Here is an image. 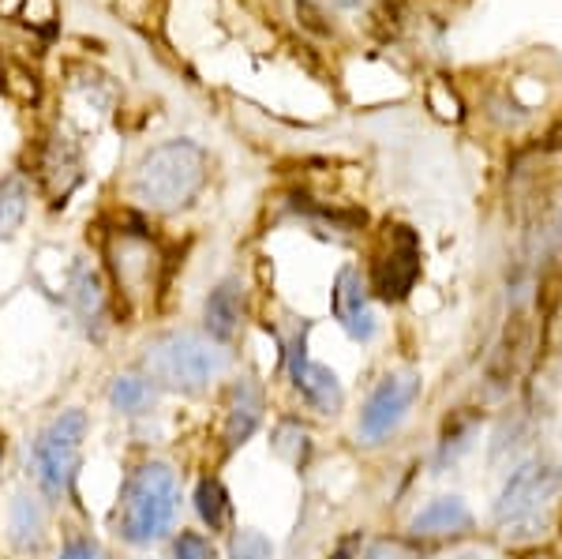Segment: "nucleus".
Listing matches in <instances>:
<instances>
[{
  "label": "nucleus",
  "instance_id": "f257e3e1",
  "mask_svg": "<svg viewBox=\"0 0 562 559\" xmlns=\"http://www.w3.org/2000/svg\"><path fill=\"white\" fill-rule=\"evenodd\" d=\"M206 185V155L192 139H169L143 155L132 174V200L154 214H177L195 203Z\"/></svg>",
  "mask_w": 562,
  "mask_h": 559
},
{
  "label": "nucleus",
  "instance_id": "f03ea898",
  "mask_svg": "<svg viewBox=\"0 0 562 559\" xmlns=\"http://www.w3.org/2000/svg\"><path fill=\"white\" fill-rule=\"evenodd\" d=\"M180 484L169 462H143L124 481L116 503V534L128 545H150L173 529Z\"/></svg>",
  "mask_w": 562,
  "mask_h": 559
},
{
  "label": "nucleus",
  "instance_id": "7ed1b4c3",
  "mask_svg": "<svg viewBox=\"0 0 562 559\" xmlns=\"http://www.w3.org/2000/svg\"><path fill=\"white\" fill-rule=\"evenodd\" d=\"M229 357L214 338H203L195 331H169L147 342L143 368L150 383L173 387V391H203L225 372Z\"/></svg>",
  "mask_w": 562,
  "mask_h": 559
},
{
  "label": "nucleus",
  "instance_id": "20e7f679",
  "mask_svg": "<svg viewBox=\"0 0 562 559\" xmlns=\"http://www.w3.org/2000/svg\"><path fill=\"white\" fill-rule=\"evenodd\" d=\"M562 489V477L551 462H525L506 477L503 492L495 500V522L510 537L537 534V526H548L551 503Z\"/></svg>",
  "mask_w": 562,
  "mask_h": 559
},
{
  "label": "nucleus",
  "instance_id": "39448f33",
  "mask_svg": "<svg viewBox=\"0 0 562 559\" xmlns=\"http://www.w3.org/2000/svg\"><path fill=\"white\" fill-rule=\"evenodd\" d=\"M87 413L65 410L49 421V428L34 444V477L49 500H65L76 484L79 462H83V439H87Z\"/></svg>",
  "mask_w": 562,
  "mask_h": 559
},
{
  "label": "nucleus",
  "instance_id": "423d86ee",
  "mask_svg": "<svg viewBox=\"0 0 562 559\" xmlns=\"http://www.w3.org/2000/svg\"><path fill=\"white\" fill-rule=\"evenodd\" d=\"M109 256V275H113L116 297L124 301V309H143L150 304V297L158 293V267L161 251L158 245L143 233V225L135 230H116L105 245Z\"/></svg>",
  "mask_w": 562,
  "mask_h": 559
},
{
  "label": "nucleus",
  "instance_id": "0eeeda50",
  "mask_svg": "<svg viewBox=\"0 0 562 559\" xmlns=\"http://www.w3.org/2000/svg\"><path fill=\"white\" fill-rule=\"evenodd\" d=\"M420 278V241L409 225H386V248L371 264V290L383 301H405Z\"/></svg>",
  "mask_w": 562,
  "mask_h": 559
},
{
  "label": "nucleus",
  "instance_id": "6e6552de",
  "mask_svg": "<svg viewBox=\"0 0 562 559\" xmlns=\"http://www.w3.org/2000/svg\"><path fill=\"white\" fill-rule=\"evenodd\" d=\"M416 399H420V376H413V372L386 376V380L375 387V394L368 399L364 413H360V436H364L368 444L386 439L390 432L405 421V413L413 410Z\"/></svg>",
  "mask_w": 562,
  "mask_h": 559
},
{
  "label": "nucleus",
  "instance_id": "1a4fd4ad",
  "mask_svg": "<svg viewBox=\"0 0 562 559\" xmlns=\"http://www.w3.org/2000/svg\"><path fill=\"white\" fill-rule=\"evenodd\" d=\"M289 376H293V387L301 391V399L319 413H338L346 394H341V383L338 376L330 372L326 365H312L307 360V346H304V335L289 346Z\"/></svg>",
  "mask_w": 562,
  "mask_h": 559
},
{
  "label": "nucleus",
  "instance_id": "9d476101",
  "mask_svg": "<svg viewBox=\"0 0 562 559\" xmlns=\"http://www.w3.org/2000/svg\"><path fill=\"white\" fill-rule=\"evenodd\" d=\"M330 309H334V320L349 331L352 342L375 338V315H371V309H368V286L352 267H346L338 278H334Z\"/></svg>",
  "mask_w": 562,
  "mask_h": 559
},
{
  "label": "nucleus",
  "instance_id": "9b49d317",
  "mask_svg": "<svg viewBox=\"0 0 562 559\" xmlns=\"http://www.w3.org/2000/svg\"><path fill=\"white\" fill-rule=\"evenodd\" d=\"M262 410H267V399H262V387L256 380H237L229 387L225 425H222L225 450H237L256 436V428L262 425Z\"/></svg>",
  "mask_w": 562,
  "mask_h": 559
},
{
  "label": "nucleus",
  "instance_id": "f8f14e48",
  "mask_svg": "<svg viewBox=\"0 0 562 559\" xmlns=\"http://www.w3.org/2000/svg\"><path fill=\"white\" fill-rule=\"evenodd\" d=\"M68 301L76 320L87 327V335H102V323H105V282L87 259H79L71 267V282H68Z\"/></svg>",
  "mask_w": 562,
  "mask_h": 559
},
{
  "label": "nucleus",
  "instance_id": "ddd939ff",
  "mask_svg": "<svg viewBox=\"0 0 562 559\" xmlns=\"http://www.w3.org/2000/svg\"><path fill=\"white\" fill-rule=\"evenodd\" d=\"M79 169H83V161H79L76 143H71L68 135H53V139L45 143L42 161H38L42 185L49 188L53 203H65V195L79 185Z\"/></svg>",
  "mask_w": 562,
  "mask_h": 559
},
{
  "label": "nucleus",
  "instance_id": "4468645a",
  "mask_svg": "<svg viewBox=\"0 0 562 559\" xmlns=\"http://www.w3.org/2000/svg\"><path fill=\"white\" fill-rule=\"evenodd\" d=\"M473 526V515L469 507L458 500V495H442V500H431L420 515L413 518V534L416 537H447V534H465Z\"/></svg>",
  "mask_w": 562,
  "mask_h": 559
},
{
  "label": "nucleus",
  "instance_id": "2eb2a0df",
  "mask_svg": "<svg viewBox=\"0 0 562 559\" xmlns=\"http://www.w3.org/2000/svg\"><path fill=\"white\" fill-rule=\"evenodd\" d=\"M240 315H244V304H240L237 282H222L217 290H211V297H206V304H203V320H206V331H211L214 342L237 338Z\"/></svg>",
  "mask_w": 562,
  "mask_h": 559
},
{
  "label": "nucleus",
  "instance_id": "dca6fc26",
  "mask_svg": "<svg viewBox=\"0 0 562 559\" xmlns=\"http://www.w3.org/2000/svg\"><path fill=\"white\" fill-rule=\"evenodd\" d=\"M529 320H525V312H514L510 323H506L503 331V342H498V354H495V365H492V380L498 383H510L514 376H518V365L525 357V346H529Z\"/></svg>",
  "mask_w": 562,
  "mask_h": 559
},
{
  "label": "nucleus",
  "instance_id": "f3484780",
  "mask_svg": "<svg viewBox=\"0 0 562 559\" xmlns=\"http://www.w3.org/2000/svg\"><path fill=\"white\" fill-rule=\"evenodd\" d=\"M8 526H12V545L20 548V552H34V548H42V540H45V511H42V503L31 500V495H15Z\"/></svg>",
  "mask_w": 562,
  "mask_h": 559
},
{
  "label": "nucleus",
  "instance_id": "a211bd4d",
  "mask_svg": "<svg viewBox=\"0 0 562 559\" xmlns=\"http://www.w3.org/2000/svg\"><path fill=\"white\" fill-rule=\"evenodd\" d=\"M195 511H199V518L206 522V529H211V534H222V529L229 526L233 503H229V492H225V484L217 481V477H203V481H199Z\"/></svg>",
  "mask_w": 562,
  "mask_h": 559
},
{
  "label": "nucleus",
  "instance_id": "6ab92c4d",
  "mask_svg": "<svg viewBox=\"0 0 562 559\" xmlns=\"http://www.w3.org/2000/svg\"><path fill=\"white\" fill-rule=\"evenodd\" d=\"M31 206V188L23 177H4L0 180V237H12L26 219Z\"/></svg>",
  "mask_w": 562,
  "mask_h": 559
},
{
  "label": "nucleus",
  "instance_id": "aec40b11",
  "mask_svg": "<svg viewBox=\"0 0 562 559\" xmlns=\"http://www.w3.org/2000/svg\"><path fill=\"white\" fill-rule=\"evenodd\" d=\"M109 402H113V410L128 413V417L143 413L154 402V383L143 380V376H116L113 387H109Z\"/></svg>",
  "mask_w": 562,
  "mask_h": 559
},
{
  "label": "nucleus",
  "instance_id": "412c9836",
  "mask_svg": "<svg viewBox=\"0 0 562 559\" xmlns=\"http://www.w3.org/2000/svg\"><path fill=\"white\" fill-rule=\"evenodd\" d=\"M229 559H274V545L259 529H240L229 540Z\"/></svg>",
  "mask_w": 562,
  "mask_h": 559
},
{
  "label": "nucleus",
  "instance_id": "4be33fe9",
  "mask_svg": "<svg viewBox=\"0 0 562 559\" xmlns=\"http://www.w3.org/2000/svg\"><path fill=\"white\" fill-rule=\"evenodd\" d=\"M274 450H278V455H285L293 466H304V458H307V432L301 425H281L278 439H274Z\"/></svg>",
  "mask_w": 562,
  "mask_h": 559
},
{
  "label": "nucleus",
  "instance_id": "5701e85b",
  "mask_svg": "<svg viewBox=\"0 0 562 559\" xmlns=\"http://www.w3.org/2000/svg\"><path fill=\"white\" fill-rule=\"evenodd\" d=\"M473 428H476V413H461V417L447 421V428H442V458L454 455V450H461V447H469Z\"/></svg>",
  "mask_w": 562,
  "mask_h": 559
},
{
  "label": "nucleus",
  "instance_id": "b1692460",
  "mask_svg": "<svg viewBox=\"0 0 562 559\" xmlns=\"http://www.w3.org/2000/svg\"><path fill=\"white\" fill-rule=\"evenodd\" d=\"M169 559H214V548H211V540H206V537L184 529V534L173 540V552H169Z\"/></svg>",
  "mask_w": 562,
  "mask_h": 559
},
{
  "label": "nucleus",
  "instance_id": "393cba45",
  "mask_svg": "<svg viewBox=\"0 0 562 559\" xmlns=\"http://www.w3.org/2000/svg\"><path fill=\"white\" fill-rule=\"evenodd\" d=\"M60 559H105V552L90 537H71L68 545L60 548Z\"/></svg>",
  "mask_w": 562,
  "mask_h": 559
},
{
  "label": "nucleus",
  "instance_id": "a878e982",
  "mask_svg": "<svg viewBox=\"0 0 562 559\" xmlns=\"http://www.w3.org/2000/svg\"><path fill=\"white\" fill-rule=\"evenodd\" d=\"M360 552V537L352 534V537H346V540H338V548L330 552V559H352Z\"/></svg>",
  "mask_w": 562,
  "mask_h": 559
},
{
  "label": "nucleus",
  "instance_id": "bb28decb",
  "mask_svg": "<svg viewBox=\"0 0 562 559\" xmlns=\"http://www.w3.org/2000/svg\"><path fill=\"white\" fill-rule=\"evenodd\" d=\"M518 559H559V552H551V548H532V552H521Z\"/></svg>",
  "mask_w": 562,
  "mask_h": 559
},
{
  "label": "nucleus",
  "instance_id": "cd10ccee",
  "mask_svg": "<svg viewBox=\"0 0 562 559\" xmlns=\"http://www.w3.org/2000/svg\"><path fill=\"white\" fill-rule=\"evenodd\" d=\"M334 4H338V8H360L364 0H334Z\"/></svg>",
  "mask_w": 562,
  "mask_h": 559
},
{
  "label": "nucleus",
  "instance_id": "c85d7f7f",
  "mask_svg": "<svg viewBox=\"0 0 562 559\" xmlns=\"http://www.w3.org/2000/svg\"><path fill=\"white\" fill-rule=\"evenodd\" d=\"M0 466H4V436H0Z\"/></svg>",
  "mask_w": 562,
  "mask_h": 559
},
{
  "label": "nucleus",
  "instance_id": "c756f323",
  "mask_svg": "<svg viewBox=\"0 0 562 559\" xmlns=\"http://www.w3.org/2000/svg\"><path fill=\"white\" fill-rule=\"evenodd\" d=\"M555 230H559V241H562V211H559V222H555Z\"/></svg>",
  "mask_w": 562,
  "mask_h": 559
}]
</instances>
